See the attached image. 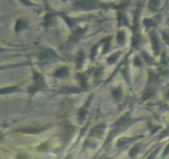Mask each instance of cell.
Masks as SVG:
<instances>
[{
    "label": "cell",
    "mask_w": 169,
    "mask_h": 159,
    "mask_svg": "<svg viewBox=\"0 0 169 159\" xmlns=\"http://www.w3.org/2000/svg\"><path fill=\"white\" fill-rule=\"evenodd\" d=\"M23 4H24L25 6H32L33 5V3H32L30 0H19Z\"/></svg>",
    "instance_id": "cell-30"
},
{
    "label": "cell",
    "mask_w": 169,
    "mask_h": 159,
    "mask_svg": "<svg viewBox=\"0 0 169 159\" xmlns=\"http://www.w3.org/2000/svg\"><path fill=\"white\" fill-rule=\"evenodd\" d=\"M2 50H3V49H2V48H0V51H2Z\"/></svg>",
    "instance_id": "cell-37"
},
{
    "label": "cell",
    "mask_w": 169,
    "mask_h": 159,
    "mask_svg": "<svg viewBox=\"0 0 169 159\" xmlns=\"http://www.w3.org/2000/svg\"><path fill=\"white\" fill-rule=\"evenodd\" d=\"M149 37H150V39H151L152 47H153V50H154V53H155V55H158L159 52V49H160L158 38L156 33L154 31H151L149 33Z\"/></svg>",
    "instance_id": "cell-5"
},
{
    "label": "cell",
    "mask_w": 169,
    "mask_h": 159,
    "mask_svg": "<svg viewBox=\"0 0 169 159\" xmlns=\"http://www.w3.org/2000/svg\"><path fill=\"white\" fill-rule=\"evenodd\" d=\"M54 18L55 14L52 13H47V15L45 16L44 19H43V26L46 27H48L52 26L53 22H54Z\"/></svg>",
    "instance_id": "cell-10"
},
{
    "label": "cell",
    "mask_w": 169,
    "mask_h": 159,
    "mask_svg": "<svg viewBox=\"0 0 169 159\" xmlns=\"http://www.w3.org/2000/svg\"><path fill=\"white\" fill-rule=\"evenodd\" d=\"M163 37L167 44L169 45V35L167 32H163Z\"/></svg>",
    "instance_id": "cell-31"
},
{
    "label": "cell",
    "mask_w": 169,
    "mask_h": 159,
    "mask_svg": "<svg viewBox=\"0 0 169 159\" xmlns=\"http://www.w3.org/2000/svg\"><path fill=\"white\" fill-rule=\"evenodd\" d=\"M84 60H85V54H84L83 51H81L78 53V56L76 58V67H77V69H80L82 66Z\"/></svg>",
    "instance_id": "cell-16"
},
{
    "label": "cell",
    "mask_w": 169,
    "mask_h": 159,
    "mask_svg": "<svg viewBox=\"0 0 169 159\" xmlns=\"http://www.w3.org/2000/svg\"><path fill=\"white\" fill-rule=\"evenodd\" d=\"M134 65L138 66V67H141V65H142V62H141V61L139 60V58L138 57H135L134 58Z\"/></svg>",
    "instance_id": "cell-32"
},
{
    "label": "cell",
    "mask_w": 169,
    "mask_h": 159,
    "mask_svg": "<svg viewBox=\"0 0 169 159\" xmlns=\"http://www.w3.org/2000/svg\"><path fill=\"white\" fill-rule=\"evenodd\" d=\"M103 70V68H99L95 71V77H97V76H99L101 75V71Z\"/></svg>",
    "instance_id": "cell-33"
},
{
    "label": "cell",
    "mask_w": 169,
    "mask_h": 159,
    "mask_svg": "<svg viewBox=\"0 0 169 159\" xmlns=\"http://www.w3.org/2000/svg\"><path fill=\"white\" fill-rule=\"evenodd\" d=\"M68 73H69V70L67 66H61L55 71L53 76L57 78H63V77H66Z\"/></svg>",
    "instance_id": "cell-9"
},
{
    "label": "cell",
    "mask_w": 169,
    "mask_h": 159,
    "mask_svg": "<svg viewBox=\"0 0 169 159\" xmlns=\"http://www.w3.org/2000/svg\"><path fill=\"white\" fill-rule=\"evenodd\" d=\"M138 12L134 13L133 17V25L132 27L133 30V38H132V47L134 48L138 47L140 42V34H139V27H138Z\"/></svg>",
    "instance_id": "cell-2"
},
{
    "label": "cell",
    "mask_w": 169,
    "mask_h": 159,
    "mask_svg": "<svg viewBox=\"0 0 169 159\" xmlns=\"http://www.w3.org/2000/svg\"><path fill=\"white\" fill-rule=\"evenodd\" d=\"M125 39H126V37H125V31H119L117 34V37H116V41H117L118 43L120 45H124L125 43Z\"/></svg>",
    "instance_id": "cell-19"
},
{
    "label": "cell",
    "mask_w": 169,
    "mask_h": 159,
    "mask_svg": "<svg viewBox=\"0 0 169 159\" xmlns=\"http://www.w3.org/2000/svg\"><path fill=\"white\" fill-rule=\"evenodd\" d=\"M60 16L63 19H64V21L66 23V24L68 25V27H73L75 26V24H76V23H75V21L73 20L71 18H70V17H68L66 14H65V13H60Z\"/></svg>",
    "instance_id": "cell-14"
},
{
    "label": "cell",
    "mask_w": 169,
    "mask_h": 159,
    "mask_svg": "<svg viewBox=\"0 0 169 159\" xmlns=\"http://www.w3.org/2000/svg\"><path fill=\"white\" fill-rule=\"evenodd\" d=\"M152 94H153V93H152L151 90H148V91H146L144 94H143V97H142V99L143 100H146V99H149L150 97L152 96Z\"/></svg>",
    "instance_id": "cell-28"
},
{
    "label": "cell",
    "mask_w": 169,
    "mask_h": 159,
    "mask_svg": "<svg viewBox=\"0 0 169 159\" xmlns=\"http://www.w3.org/2000/svg\"><path fill=\"white\" fill-rule=\"evenodd\" d=\"M167 98H168V99H169V92H168V93H167Z\"/></svg>",
    "instance_id": "cell-35"
},
{
    "label": "cell",
    "mask_w": 169,
    "mask_h": 159,
    "mask_svg": "<svg viewBox=\"0 0 169 159\" xmlns=\"http://www.w3.org/2000/svg\"><path fill=\"white\" fill-rule=\"evenodd\" d=\"M138 152V145H135V146H133L131 150L129 152V156L130 157H134L137 154V153Z\"/></svg>",
    "instance_id": "cell-26"
},
{
    "label": "cell",
    "mask_w": 169,
    "mask_h": 159,
    "mask_svg": "<svg viewBox=\"0 0 169 159\" xmlns=\"http://www.w3.org/2000/svg\"><path fill=\"white\" fill-rule=\"evenodd\" d=\"M55 57H57V53L52 49L45 50L44 52H42V53L38 56L39 60L42 61H48L50 60V59H52V58Z\"/></svg>",
    "instance_id": "cell-3"
},
{
    "label": "cell",
    "mask_w": 169,
    "mask_h": 159,
    "mask_svg": "<svg viewBox=\"0 0 169 159\" xmlns=\"http://www.w3.org/2000/svg\"><path fill=\"white\" fill-rule=\"evenodd\" d=\"M105 129V124H99L96 125L95 128H92L91 132V136L92 137H100L103 134V132Z\"/></svg>",
    "instance_id": "cell-7"
},
{
    "label": "cell",
    "mask_w": 169,
    "mask_h": 159,
    "mask_svg": "<svg viewBox=\"0 0 169 159\" xmlns=\"http://www.w3.org/2000/svg\"><path fill=\"white\" fill-rule=\"evenodd\" d=\"M159 3H160V0H150V1L148 2V9L151 11L156 10L157 8H158V6L159 5Z\"/></svg>",
    "instance_id": "cell-20"
},
{
    "label": "cell",
    "mask_w": 169,
    "mask_h": 159,
    "mask_svg": "<svg viewBox=\"0 0 169 159\" xmlns=\"http://www.w3.org/2000/svg\"><path fill=\"white\" fill-rule=\"evenodd\" d=\"M143 25L146 27V28L148 29L150 28L151 27H154V20H152V19H143Z\"/></svg>",
    "instance_id": "cell-25"
},
{
    "label": "cell",
    "mask_w": 169,
    "mask_h": 159,
    "mask_svg": "<svg viewBox=\"0 0 169 159\" xmlns=\"http://www.w3.org/2000/svg\"><path fill=\"white\" fill-rule=\"evenodd\" d=\"M27 22L23 20V19H18L16 22L15 31L16 32H19L21 30L27 28Z\"/></svg>",
    "instance_id": "cell-11"
},
{
    "label": "cell",
    "mask_w": 169,
    "mask_h": 159,
    "mask_svg": "<svg viewBox=\"0 0 169 159\" xmlns=\"http://www.w3.org/2000/svg\"><path fill=\"white\" fill-rule=\"evenodd\" d=\"M0 68H1V67H0Z\"/></svg>",
    "instance_id": "cell-38"
},
{
    "label": "cell",
    "mask_w": 169,
    "mask_h": 159,
    "mask_svg": "<svg viewBox=\"0 0 169 159\" xmlns=\"http://www.w3.org/2000/svg\"><path fill=\"white\" fill-rule=\"evenodd\" d=\"M112 96L113 98L115 99V100H120V98H121V95H122V90H121V88L120 87H118V88H115V90H112Z\"/></svg>",
    "instance_id": "cell-17"
},
{
    "label": "cell",
    "mask_w": 169,
    "mask_h": 159,
    "mask_svg": "<svg viewBox=\"0 0 169 159\" xmlns=\"http://www.w3.org/2000/svg\"><path fill=\"white\" fill-rule=\"evenodd\" d=\"M97 46H95V47L91 49V56H90V57H91V61H93L94 59H95V56H96V52H97Z\"/></svg>",
    "instance_id": "cell-27"
},
{
    "label": "cell",
    "mask_w": 169,
    "mask_h": 159,
    "mask_svg": "<svg viewBox=\"0 0 169 159\" xmlns=\"http://www.w3.org/2000/svg\"><path fill=\"white\" fill-rule=\"evenodd\" d=\"M61 1H63V2H65V1H66V0H61Z\"/></svg>",
    "instance_id": "cell-36"
},
{
    "label": "cell",
    "mask_w": 169,
    "mask_h": 159,
    "mask_svg": "<svg viewBox=\"0 0 169 159\" xmlns=\"http://www.w3.org/2000/svg\"><path fill=\"white\" fill-rule=\"evenodd\" d=\"M17 90H18V86H9V87L0 89V94H10V93H13V92L17 91Z\"/></svg>",
    "instance_id": "cell-15"
},
{
    "label": "cell",
    "mask_w": 169,
    "mask_h": 159,
    "mask_svg": "<svg viewBox=\"0 0 169 159\" xmlns=\"http://www.w3.org/2000/svg\"><path fill=\"white\" fill-rule=\"evenodd\" d=\"M42 86H38V85H34V86H30L28 88V93L31 95H33L35 93H36V92L38 91V90H42Z\"/></svg>",
    "instance_id": "cell-23"
},
{
    "label": "cell",
    "mask_w": 169,
    "mask_h": 159,
    "mask_svg": "<svg viewBox=\"0 0 169 159\" xmlns=\"http://www.w3.org/2000/svg\"><path fill=\"white\" fill-rule=\"evenodd\" d=\"M84 90L82 88H76V87H64L61 90L62 93H65V94H70V93H79V92L83 91Z\"/></svg>",
    "instance_id": "cell-13"
},
{
    "label": "cell",
    "mask_w": 169,
    "mask_h": 159,
    "mask_svg": "<svg viewBox=\"0 0 169 159\" xmlns=\"http://www.w3.org/2000/svg\"><path fill=\"white\" fill-rule=\"evenodd\" d=\"M119 55H120V52H116L115 54H113L108 58V60H107V62L109 65H111V64H114V63L118 60V57H119Z\"/></svg>",
    "instance_id": "cell-24"
},
{
    "label": "cell",
    "mask_w": 169,
    "mask_h": 159,
    "mask_svg": "<svg viewBox=\"0 0 169 159\" xmlns=\"http://www.w3.org/2000/svg\"><path fill=\"white\" fill-rule=\"evenodd\" d=\"M42 130H43V128H23V129H20L19 131H22V132H23V133H37Z\"/></svg>",
    "instance_id": "cell-22"
},
{
    "label": "cell",
    "mask_w": 169,
    "mask_h": 159,
    "mask_svg": "<svg viewBox=\"0 0 169 159\" xmlns=\"http://www.w3.org/2000/svg\"><path fill=\"white\" fill-rule=\"evenodd\" d=\"M117 20H118V25L119 26H128L129 24V20L126 14L124 12H118L117 13Z\"/></svg>",
    "instance_id": "cell-8"
},
{
    "label": "cell",
    "mask_w": 169,
    "mask_h": 159,
    "mask_svg": "<svg viewBox=\"0 0 169 159\" xmlns=\"http://www.w3.org/2000/svg\"><path fill=\"white\" fill-rule=\"evenodd\" d=\"M75 6L81 10H94L98 8H106L110 5L98 2L97 0H79Z\"/></svg>",
    "instance_id": "cell-1"
},
{
    "label": "cell",
    "mask_w": 169,
    "mask_h": 159,
    "mask_svg": "<svg viewBox=\"0 0 169 159\" xmlns=\"http://www.w3.org/2000/svg\"><path fill=\"white\" fill-rule=\"evenodd\" d=\"M111 37H105L104 39H103V42H104V50H103V53H107L109 52V48H110V42H111Z\"/></svg>",
    "instance_id": "cell-18"
},
{
    "label": "cell",
    "mask_w": 169,
    "mask_h": 159,
    "mask_svg": "<svg viewBox=\"0 0 169 159\" xmlns=\"http://www.w3.org/2000/svg\"><path fill=\"white\" fill-rule=\"evenodd\" d=\"M86 29L81 28V27H78L76 28L75 31H73L72 35L70 37V41L72 42H77L80 41L81 37H83L85 33H86Z\"/></svg>",
    "instance_id": "cell-4"
},
{
    "label": "cell",
    "mask_w": 169,
    "mask_h": 159,
    "mask_svg": "<svg viewBox=\"0 0 169 159\" xmlns=\"http://www.w3.org/2000/svg\"><path fill=\"white\" fill-rule=\"evenodd\" d=\"M86 114H87V106H86V105H84V107L81 108L78 112V118L81 122H82V121L85 119Z\"/></svg>",
    "instance_id": "cell-21"
},
{
    "label": "cell",
    "mask_w": 169,
    "mask_h": 159,
    "mask_svg": "<svg viewBox=\"0 0 169 159\" xmlns=\"http://www.w3.org/2000/svg\"><path fill=\"white\" fill-rule=\"evenodd\" d=\"M142 55H143V56L144 57V59H145V61H147V62L148 63L152 62V60H153V59H152V58L150 57V56H148V54L146 53V52H142Z\"/></svg>",
    "instance_id": "cell-29"
},
{
    "label": "cell",
    "mask_w": 169,
    "mask_h": 159,
    "mask_svg": "<svg viewBox=\"0 0 169 159\" xmlns=\"http://www.w3.org/2000/svg\"><path fill=\"white\" fill-rule=\"evenodd\" d=\"M168 153H169V144L166 147V149H165V150H164L163 155H166V154Z\"/></svg>",
    "instance_id": "cell-34"
},
{
    "label": "cell",
    "mask_w": 169,
    "mask_h": 159,
    "mask_svg": "<svg viewBox=\"0 0 169 159\" xmlns=\"http://www.w3.org/2000/svg\"><path fill=\"white\" fill-rule=\"evenodd\" d=\"M33 80L36 85L42 86V88L46 86V83H45V80L43 76H42V74H40L39 72L36 71V70H33Z\"/></svg>",
    "instance_id": "cell-6"
},
{
    "label": "cell",
    "mask_w": 169,
    "mask_h": 159,
    "mask_svg": "<svg viewBox=\"0 0 169 159\" xmlns=\"http://www.w3.org/2000/svg\"><path fill=\"white\" fill-rule=\"evenodd\" d=\"M76 77L78 79L80 85H81V88L85 90L87 89V81H86V76L82 73H78L76 75Z\"/></svg>",
    "instance_id": "cell-12"
}]
</instances>
